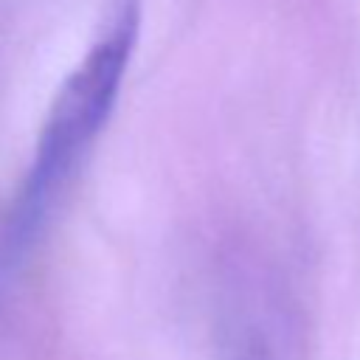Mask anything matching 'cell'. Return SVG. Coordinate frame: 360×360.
I'll list each match as a JSON object with an SVG mask.
<instances>
[{
  "mask_svg": "<svg viewBox=\"0 0 360 360\" xmlns=\"http://www.w3.org/2000/svg\"><path fill=\"white\" fill-rule=\"evenodd\" d=\"M141 28L138 0H110L93 39L62 79L25 174L0 219V290L34 250L56 200L110 118Z\"/></svg>",
  "mask_w": 360,
  "mask_h": 360,
  "instance_id": "obj_1",
  "label": "cell"
}]
</instances>
